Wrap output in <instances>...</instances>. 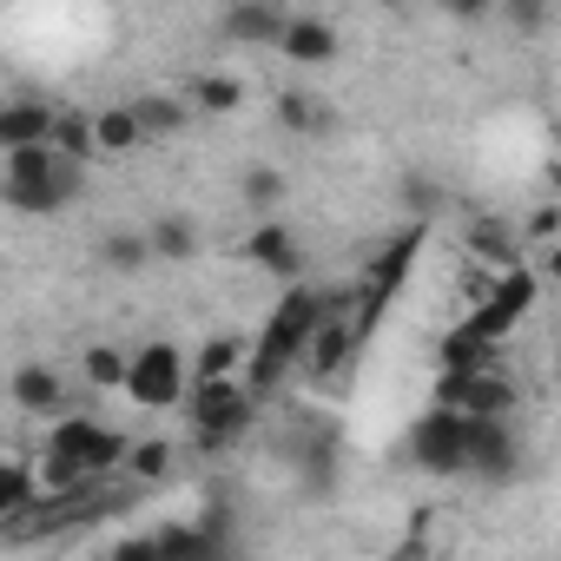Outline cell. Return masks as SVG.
Instances as JSON below:
<instances>
[{
	"mask_svg": "<svg viewBox=\"0 0 561 561\" xmlns=\"http://www.w3.org/2000/svg\"><path fill=\"white\" fill-rule=\"evenodd\" d=\"M331 318V298H318V291H305V285H291L285 298H277V311H271V331H264V344L251 351V397L257 390H271L277 377H285L298 357H305V344L318 337V324Z\"/></svg>",
	"mask_w": 561,
	"mask_h": 561,
	"instance_id": "cell-1",
	"label": "cell"
},
{
	"mask_svg": "<svg viewBox=\"0 0 561 561\" xmlns=\"http://www.w3.org/2000/svg\"><path fill=\"white\" fill-rule=\"evenodd\" d=\"M0 192H8V205H21V211H60L80 192V165H67L54 146H27V152H8Z\"/></svg>",
	"mask_w": 561,
	"mask_h": 561,
	"instance_id": "cell-2",
	"label": "cell"
},
{
	"mask_svg": "<svg viewBox=\"0 0 561 561\" xmlns=\"http://www.w3.org/2000/svg\"><path fill=\"white\" fill-rule=\"evenodd\" d=\"M139 410H172L179 397H185V351L179 344H139L133 357H126V383H119Z\"/></svg>",
	"mask_w": 561,
	"mask_h": 561,
	"instance_id": "cell-3",
	"label": "cell"
},
{
	"mask_svg": "<svg viewBox=\"0 0 561 561\" xmlns=\"http://www.w3.org/2000/svg\"><path fill=\"white\" fill-rule=\"evenodd\" d=\"M436 410H456V416H476V423H508L515 416V383L502 370H462V377L436 383Z\"/></svg>",
	"mask_w": 561,
	"mask_h": 561,
	"instance_id": "cell-4",
	"label": "cell"
},
{
	"mask_svg": "<svg viewBox=\"0 0 561 561\" xmlns=\"http://www.w3.org/2000/svg\"><path fill=\"white\" fill-rule=\"evenodd\" d=\"M192 423H198V443L205 449H225L251 423V390L238 377L231 383H192Z\"/></svg>",
	"mask_w": 561,
	"mask_h": 561,
	"instance_id": "cell-5",
	"label": "cell"
},
{
	"mask_svg": "<svg viewBox=\"0 0 561 561\" xmlns=\"http://www.w3.org/2000/svg\"><path fill=\"white\" fill-rule=\"evenodd\" d=\"M410 456L436 476H462L469 469V416L456 410H423L410 430Z\"/></svg>",
	"mask_w": 561,
	"mask_h": 561,
	"instance_id": "cell-6",
	"label": "cell"
},
{
	"mask_svg": "<svg viewBox=\"0 0 561 561\" xmlns=\"http://www.w3.org/2000/svg\"><path fill=\"white\" fill-rule=\"evenodd\" d=\"M47 449H54V456H67V462H80L87 476H106V469H119V462H126V436H113V430H106V423H93V416L60 423Z\"/></svg>",
	"mask_w": 561,
	"mask_h": 561,
	"instance_id": "cell-7",
	"label": "cell"
},
{
	"mask_svg": "<svg viewBox=\"0 0 561 561\" xmlns=\"http://www.w3.org/2000/svg\"><path fill=\"white\" fill-rule=\"evenodd\" d=\"M522 462H528V449H522L515 423H476V416H469V469H476V476H489V482H515Z\"/></svg>",
	"mask_w": 561,
	"mask_h": 561,
	"instance_id": "cell-8",
	"label": "cell"
},
{
	"mask_svg": "<svg viewBox=\"0 0 561 561\" xmlns=\"http://www.w3.org/2000/svg\"><path fill=\"white\" fill-rule=\"evenodd\" d=\"M244 264H257V271H271V277H298V271H305V244H298L291 225L264 218V225L244 238Z\"/></svg>",
	"mask_w": 561,
	"mask_h": 561,
	"instance_id": "cell-9",
	"label": "cell"
},
{
	"mask_svg": "<svg viewBox=\"0 0 561 561\" xmlns=\"http://www.w3.org/2000/svg\"><path fill=\"white\" fill-rule=\"evenodd\" d=\"M277 54H285L291 67H324V60H337V27L318 21V14H285Z\"/></svg>",
	"mask_w": 561,
	"mask_h": 561,
	"instance_id": "cell-10",
	"label": "cell"
},
{
	"mask_svg": "<svg viewBox=\"0 0 561 561\" xmlns=\"http://www.w3.org/2000/svg\"><path fill=\"white\" fill-rule=\"evenodd\" d=\"M54 113L60 106H47V100H8L0 106V159L27 152V146H47L54 139Z\"/></svg>",
	"mask_w": 561,
	"mask_h": 561,
	"instance_id": "cell-11",
	"label": "cell"
},
{
	"mask_svg": "<svg viewBox=\"0 0 561 561\" xmlns=\"http://www.w3.org/2000/svg\"><path fill=\"white\" fill-rule=\"evenodd\" d=\"M218 27L238 47H277V34H285V8H271V0H244V8H225Z\"/></svg>",
	"mask_w": 561,
	"mask_h": 561,
	"instance_id": "cell-12",
	"label": "cell"
},
{
	"mask_svg": "<svg viewBox=\"0 0 561 561\" xmlns=\"http://www.w3.org/2000/svg\"><path fill=\"white\" fill-rule=\"evenodd\" d=\"M133 146H146V139H139V119H133V100L100 106V113H93V159H126Z\"/></svg>",
	"mask_w": 561,
	"mask_h": 561,
	"instance_id": "cell-13",
	"label": "cell"
},
{
	"mask_svg": "<svg viewBox=\"0 0 561 561\" xmlns=\"http://www.w3.org/2000/svg\"><path fill=\"white\" fill-rule=\"evenodd\" d=\"M351 351H357V324L351 318H324L318 337L305 344V364H311V377H337L351 364Z\"/></svg>",
	"mask_w": 561,
	"mask_h": 561,
	"instance_id": "cell-14",
	"label": "cell"
},
{
	"mask_svg": "<svg viewBox=\"0 0 561 561\" xmlns=\"http://www.w3.org/2000/svg\"><path fill=\"white\" fill-rule=\"evenodd\" d=\"M14 403L34 410V416H54V410H67V377L54 364H21L14 370Z\"/></svg>",
	"mask_w": 561,
	"mask_h": 561,
	"instance_id": "cell-15",
	"label": "cell"
},
{
	"mask_svg": "<svg viewBox=\"0 0 561 561\" xmlns=\"http://www.w3.org/2000/svg\"><path fill=\"white\" fill-rule=\"evenodd\" d=\"M185 106H192V113L225 119V113H238V106H244V80H231V73H198V80L185 87Z\"/></svg>",
	"mask_w": 561,
	"mask_h": 561,
	"instance_id": "cell-16",
	"label": "cell"
},
{
	"mask_svg": "<svg viewBox=\"0 0 561 561\" xmlns=\"http://www.w3.org/2000/svg\"><path fill=\"white\" fill-rule=\"evenodd\" d=\"M27 476H34V502H54V495H80L93 476L80 469V462H67V456H41V462H27Z\"/></svg>",
	"mask_w": 561,
	"mask_h": 561,
	"instance_id": "cell-17",
	"label": "cell"
},
{
	"mask_svg": "<svg viewBox=\"0 0 561 561\" xmlns=\"http://www.w3.org/2000/svg\"><path fill=\"white\" fill-rule=\"evenodd\" d=\"M133 119H139V139H165L192 119V106L179 93H146V100H133Z\"/></svg>",
	"mask_w": 561,
	"mask_h": 561,
	"instance_id": "cell-18",
	"label": "cell"
},
{
	"mask_svg": "<svg viewBox=\"0 0 561 561\" xmlns=\"http://www.w3.org/2000/svg\"><path fill=\"white\" fill-rule=\"evenodd\" d=\"M67 165H87L93 159V113H80V106H60L54 113V139H47Z\"/></svg>",
	"mask_w": 561,
	"mask_h": 561,
	"instance_id": "cell-19",
	"label": "cell"
},
{
	"mask_svg": "<svg viewBox=\"0 0 561 561\" xmlns=\"http://www.w3.org/2000/svg\"><path fill=\"white\" fill-rule=\"evenodd\" d=\"M146 244H152V257H192L198 251V225L185 218V211H159L152 225H146Z\"/></svg>",
	"mask_w": 561,
	"mask_h": 561,
	"instance_id": "cell-20",
	"label": "cell"
},
{
	"mask_svg": "<svg viewBox=\"0 0 561 561\" xmlns=\"http://www.w3.org/2000/svg\"><path fill=\"white\" fill-rule=\"evenodd\" d=\"M244 364V337H211L198 357H192V370H185V390L192 383H231V370Z\"/></svg>",
	"mask_w": 561,
	"mask_h": 561,
	"instance_id": "cell-21",
	"label": "cell"
},
{
	"mask_svg": "<svg viewBox=\"0 0 561 561\" xmlns=\"http://www.w3.org/2000/svg\"><path fill=\"white\" fill-rule=\"evenodd\" d=\"M277 126L298 133V139H311V133H331V113H324L318 93H277Z\"/></svg>",
	"mask_w": 561,
	"mask_h": 561,
	"instance_id": "cell-22",
	"label": "cell"
},
{
	"mask_svg": "<svg viewBox=\"0 0 561 561\" xmlns=\"http://www.w3.org/2000/svg\"><path fill=\"white\" fill-rule=\"evenodd\" d=\"M100 264H106V271H119V277L146 271V264H152V244H146V231H106V244H100Z\"/></svg>",
	"mask_w": 561,
	"mask_h": 561,
	"instance_id": "cell-23",
	"label": "cell"
},
{
	"mask_svg": "<svg viewBox=\"0 0 561 561\" xmlns=\"http://www.w3.org/2000/svg\"><path fill=\"white\" fill-rule=\"evenodd\" d=\"M410 257H416V231H403V238L377 257V271H370V298H377V305L397 291V277H410Z\"/></svg>",
	"mask_w": 561,
	"mask_h": 561,
	"instance_id": "cell-24",
	"label": "cell"
},
{
	"mask_svg": "<svg viewBox=\"0 0 561 561\" xmlns=\"http://www.w3.org/2000/svg\"><path fill=\"white\" fill-rule=\"evenodd\" d=\"M469 251L489 257V264H515V231H508V218H476V225H469Z\"/></svg>",
	"mask_w": 561,
	"mask_h": 561,
	"instance_id": "cell-25",
	"label": "cell"
},
{
	"mask_svg": "<svg viewBox=\"0 0 561 561\" xmlns=\"http://www.w3.org/2000/svg\"><path fill=\"white\" fill-rule=\"evenodd\" d=\"M80 370H87L93 390H119V383H126V351H119V344H87Z\"/></svg>",
	"mask_w": 561,
	"mask_h": 561,
	"instance_id": "cell-26",
	"label": "cell"
},
{
	"mask_svg": "<svg viewBox=\"0 0 561 561\" xmlns=\"http://www.w3.org/2000/svg\"><path fill=\"white\" fill-rule=\"evenodd\" d=\"M238 192H244V205H251V211H277V205H285V172L251 165V172L238 179Z\"/></svg>",
	"mask_w": 561,
	"mask_h": 561,
	"instance_id": "cell-27",
	"label": "cell"
},
{
	"mask_svg": "<svg viewBox=\"0 0 561 561\" xmlns=\"http://www.w3.org/2000/svg\"><path fill=\"white\" fill-rule=\"evenodd\" d=\"M21 508H34V476H27V462H0V522Z\"/></svg>",
	"mask_w": 561,
	"mask_h": 561,
	"instance_id": "cell-28",
	"label": "cell"
},
{
	"mask_svg": "<svg viewBox=\"0 0 561 561\" xmlns=\"http://www.w3.org/2000/svg\"><path fill=\"white\" fill-rule=\"evenodd\" d=\"M126 469H133L139 482L165 476V469H172V443H133V449H126Z\"/></svg>",
	"mask_w": 561,
	"mask_h": 561,
	"instance_id": "cell-29",
	"label": "cell"
},
{
	"mask_svg": "<svg viewBox=\"0 0 561 561\" xmlns=\"http://www.w3.org/2000/svg\"><path fill=\"white\" fill-rule=\"evenodd\" d=\"M100 561H159V548H152V535H146V541L133 535V541H119V548H113V554H100Z\"/></svg>",
	"mask_w": 561,
	"mask_h": 561,
	"instance_id": "cell-30",
	"label": "cell"
},
{
	"mask_svg": "<svg viewBox=\"0 0 561 561\" xmlns=\"http://www.w3.org/2000/svg\"><path fill=\"white\" fill-rule=\"evenodd\" d=\"M528 238H541V244L554 238V205H535V211H528Z\"/></svg>",
	"mask_w": 561,
	"mask_h": 561,
	"instance_id": "cell-31",
	"label": "cell"
}]
</instances>
